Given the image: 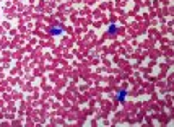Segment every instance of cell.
Instances as JSON below:
<instances>
[{
    "label": "cell",
    "mask_w": 174,
    "mask_h": 127,
    "mask_svg": "<svg viewBox=\"0 0 174 127\" xmlns=\"http://www.w3.org/2000/svg\"><path fill=\"white\" fill-rule=\"evenodd\" d=\"M115 33H117V25L111 23V25H109V28H107V34H109V36H114Z\"/></svg>",
    "instance_id": "3957f363"
},
{
    "label": "cell",
    "mask_w": 174,
    "mask_h": 127,
    "mask_svg": "<svg viewBox=\"0 0 174 127\" xmlns=\"http://www.w3.org/2000/svg\"><path fill=\"white\" fill-rule=\"evenodd\" d=\"M49 33L52 36H60L63 33V26H52V28H49Z\"/></svg>",
    "instance_id": "6da1fadb"
},
{
    "label": "cell",
    "mask_w": 174,
    "mask_h": 127,
    "mask_svg": "<svg viewBox=\"0 0 174 127\" xmlns=\"http://www.w3.org/2000/svg\"><path fill=\"white\" fill-rule=\"evenodd\" d=\"M127 95H129V93H127L125 90H120V91H119V95H117V101H119V103H124V101H125V98H127Z\"/></svg>",
    "instance_id": "7a4b0ae2"
}]
</instances>
